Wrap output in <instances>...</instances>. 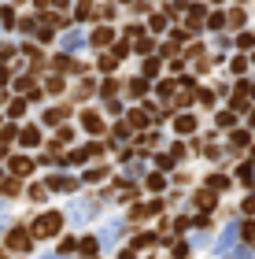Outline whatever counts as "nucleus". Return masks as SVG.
<instances>
[{"label":"nucleus","mask_w":255,"mask_h":259,"mask_svg":"<svg viewBox=\"0 0 255 259\" xmlns=\"http://www.w3.org/2000/svg\"><path fill=\"white\" fill-rule=\"evenodd\" d=\"M192 126H196V122H192L189 115H181L178 118V134H192Z\"/></svg>","instance_id":"5"},{"label":"nucleus","mask_w":255,"mask_h":259,"mask_svg":"<svg viewBox=\"0 0 255 259\" xmlns=\"http://www.w3.org/2000/svg\"><path fill=\"white\" fill-rule=\"evenodd\" d=\"M59 226H63V218L52 211V215H41L37 222H33V237H52V234H59Z\"/></svg>","instance_id":"1"},{"label":"nucleus","mask_w":255,"mask_h":259,"mask_svg":"<svg viewBox=\"0 0 255 259\" xmlns=\"http://www.w3.org/2000/svg\"><path fill=\"white\" fill-rule=\"evenodd\" d=\"M207 185H211V189H226V185H230V182H226V178L218 174V178H211V182H207Z\"/></svg>","instance_id":"9"},{"label":"nucleus","mask_w":255,"mask_h":259,"mask_svg":"<svg viewBox=\"0 0 255 259\" xmlns=\"http://www.w3.org/2000/svg\"><path fill=\"white\" fill-rule=\"evenodd\" d=\"M8 244H11V248H19V252H26V244H30V237H26V234H19V230H15V234L8 237Z\"/></svg>","instance_id":"4"},{"label":"nucleus","mask_w":255,"mask_h":259,"mask_svg":"<svg viewBox=\"0 0 255 259\" xmlns=\"http://www.w3.org/2000/svg\"><path fill=\"white\" fill-rule=\"evenodd\" d=\"M85 126H89L93 134H100V118H96V115H93V111H85Z\"/></svg>","instance_id":"7"},{"label":"nucleus","mask_w":255,"mask_h":259,"mask_svg":"<svg viewBox=\"0 0 255 259\" xmlns=\"http://www.w3.org/2000/svg\"><path fill=\"white\" fill-rule=\"evenodd\" d=\"M237 45H240V48H252L255 37H252V34H240V37H237Z\"/></svg>","instance_id":"8"},{"label":"nucleus","mask_w":255,"mask_h":259,"mask_svg":"<svg viewBox=\"0 0 255 259\" xmlns=\"http://www.w3.org/2000/svg\"><path fill=\"white\" fill-rule=\"evenodd\" d=\"M37 141H41V134H37V130H26V134H23V144H26V148H30V144H37Z\"/></svg>","instance_id":"6"},{"label":"nucleus","mask_w":255,"mask_h":259,"mask_svg":"<svg viewBox=\"0 0 255 259\" xmlns=\"http://www.w3.org/2000/svg\"><path fill=\"white\" fill-rule=\"evenodd\" d=\"M111 41H115V34H111L107 26H100L96 34H93V45H111Z\"/></svg>","instance_id":"3"},{"label":"nucleus","mask_w":255,"mask_h":259,"mask_svg":"<svg viewBox=\"0 0 255 259\" xmlns=\"http://www.w3.org/2000/svg\"><path fill=\"white\" fill-rule=\"evenodd\" d=\"M11 170H15V174H30V170H33V163H30L26 156H19V159H11Z\"/></svg>","instance_id":"2"}]
</instances>
